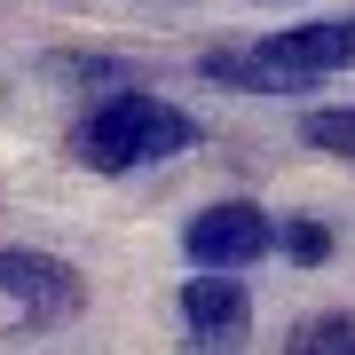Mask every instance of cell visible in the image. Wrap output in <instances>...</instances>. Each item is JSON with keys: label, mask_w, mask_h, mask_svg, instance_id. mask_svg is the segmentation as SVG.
<instances>
[{"label": "cell", "mask_w": 355, "mask_h": 355, "mask_svg": "<svg viewBox=\"0 0 355 355\" xmlns=\"http://www.w3.org/2000/svg\"><path fill=\"white\" fill-rule=\"evenodd\" d=\"M205 71L229 87H268V95H308L331 71H355V16H324V24L268 32L245 55H205Z\"/></svg>", "instance_id": "2"}, {"label": "cell", "mask_w": 355, "mask_h": 355, "mask_svg": "<svg viewBox=\"0 0 355 355\" xmlns=\"http://www.w3.org/2000/svg\"><path fill=\"white\" fill-rule=\"evenodd\" d=\"M48 71L71 79V87H111V95L142 87V71H135V64H111V55H48Z\"/></svg>", "instance_id": "7"}, {"label": "cell", "mask_w": 355, "mask_h": 355, "mask_svg": "<svg viewBox=\"0 0 355 355\" xmlns=\"http://www.w3.org/2000/svg\"><path fill=\"white\" fill-rule=\"evenodd\" d=\"M284 355H355V308H324V316L292 324Z\"/></svg>", "instance_id": "6"}, {"label": "cell", "mask_w": 355, "mask_h": 355, "mask_svg": "<svg viewBox=\"0 0 355 355\" xmlns=\"http://www.w3.org/2000/svg\"><path fill=\"white\" fill-rule=\"evenodd\" d=\"M182 331H190L182 355H237L245 331H253V292L229 284V268L190 277V284H182Z\"/></svg>", "instance_id": "3"}, {"label": "cell", "mask_w": 355, "mask_h": 355, "mask_svg": "<svg viewBox=\"0 0 355 355\" xmlns=\"http://www.w3.org/2000/svg\"><path fill=\"white\" fill-rule=\"evenodd\" d=\"M198 142V119L182 111V103H166V95H111V103H95L87 119H79V135H71V150L79 166H95V174H135V166H158V158H182Z\"/></svg>", "instance_id": "1"}, {"label": "cell", "mask_w": 355, "mask_h": 355, "mask_svg": "<svg viewBox=\"0 0 355 355\" xmlns=\"http://www.w3.org/2000/svg\"><path fill=\"white\" fill-rule=\"evenodd\" d=\"M0 292L32 324H55V316H79L87 308V277L71 261H55V253H32V245H0Z\"/></svg>", "instance_id": "4"}, {"label": "cell", "mask_w": 355, "mask_h": 355, "mask_svg": "<svg viewBox=\"0 0 355 355\" xmlns=\"http://www.w3.org/2000/svg\"><path fill=\"white\" fill-rule=\"evenodd\" d=\"M268 245H277V221H268L261 205H245V198L205 205V214L182 229V253H190V268H245V261H261Z\"/></svg>", "instance_id": "5"}, {"label": "cell", "mask_w": 355, "mask_h": 355, "mask_svg": "<svg viewBox=\"0 0 355 355\" xmlns=\"http://www.w3.org/2000/svg\"><path fill=\"white\" fill-rule=\"evenodd\" d=\"M300 142L308 150H331V158H355V111H308Z\"/></svg>", "instance_id": "9"}, {"label": "cell", "mask_w": 355, "mask_h": 355, "mask_svg": "<svg viewBox=\"0 0 355 355\" xmlns=\"http://www.w3.org/2000/svg\"><path fill=\"white\" fill-rule=\"evenodd\" d=\"M277 245H284V261H300V268H324V261H331V229H324L316 214L277 221Z\"/></svg>", "instance_id": "8"}]
</instances>
